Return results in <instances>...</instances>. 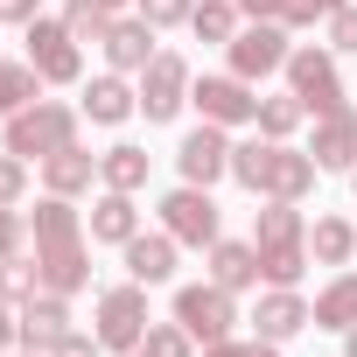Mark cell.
<instances>
[{"mask_svg": "<svg viewBox=\"0 0 357 357\" xmlns=\"http://www.w3.org/2000/svg\"><path fill=\"white\" fill-rule=\"evenodd\" d=\"M315 175H322V168H315V154H308V147H294V140H266V133H259V140H238V147H231V183H238V190H252L259 204H266V197L301 204V197L315 190Z\"/></svg>", "mask_w": 357, "mask_h": 357, "instance_id": "obj_1", "label": "cell"}, {"mask_svg": "<svg viewBox=\"0 0 357 357\" xmlns=\"http://www.w3.org/2000/svg\"><path fill=\"white\" fill-rule=\"evenodd\" d=\"M252 252H259V280H266V287H301V273L315 266V259H308L301 204L266 197V204L252 211Z\"/></svg>", "mask_w": 357, "mask_h": 357, "instance_id": "obj_2", "label": "cell"}, {"mask_svg": "<svg viewBox=\"0 0 357 357\" xmlns=\"http://www.w3.org/2000/svg\"><path fill=\"white\" fill-rule=\"evenodd\" d=\"M77 140V105H56V98H36L8 119V133H0V147L22 154V161H50L56 147Z\"/></svg>", "mask_w": 357, "mask_h": 357, "instance_id": "obj_3", "label": "cell"}, {"mask_svg": "<svg viewBox=\"0 0 357 357\" xmlns=\"http://www.w3.org/2000/svg\"><path fill=\"white\" fill-rule=\"evenodd\" d=\"M287 91L322 119V112H343L350 105V91H343V70H336V50H315V43H301L294 56H287Z\"/></svg>", "mask_w": 357, "mask_h": 357, "instance_id": "obj_4", "label": "cell"}, {"mask_svg": "<svg viewBox=\"0 0 357 357\" xmlns=\"http://www.w3.org/2000/svg\"><path fill=\"white\" fill-rule=\"evenodd\" d=\"M22 43H29V63H36L43 84H77V77H84V43H77L63 22L36 15V22L22 29Z\"/></svg>", "mask_w": 357, "mask_h": 357, "instance_id": "obj_5", "label": "cell"}, {"mask_svg": "<svg viewBox=\"0 0 357 357\" xmlns=\"http://www.w3.org/2000/svg\"><path fill=\"white\" fill-rule=\"evenodd\" d=\"M175 322H183L197 343H225V336L238 329V301H231V287H218V280L175 287Z\"/></svg>", "mask_w": 357, "mask_h": 357, "instance_id": "obj_6", "label": "cell"}, {"mask_svg": "<svg viewBox=\"0 0 357 357\" xmlns=\"http://www.w3.org/2000/svg\"><path fill=\"white\" fill-rule=\"evenodd\" d=\"M225 56H231V70H238L245 84H259V77L287 70V56H294V43H287V22H245V29L225 43Z\"/></svg>", "mask_w": 357, "mask_h": 357, "instance_id": "obj_7", "label": "cell"}, {"mask_svg": "<svg viewBox=\"0 0 357 357\" xmlns=\"http://www.w3.org/2000/svg\"><path fill=\"white\" fill-rule=\"evenodd\" d=\"M91 315H98V329H91V336H98L105 350H119V357H126V350H140V336H147V287H140V280L105 287Z\"/></svg>", "mask_w": 357, "mask_h": 357, "instance_id": "obj_8", "label": "cell"}, {"mask_svg": "<svg viewBox=\"0 0 357 357\" xmlns=\"http://www.w3.org/2000/svg\"><path fill=\"white\" fill-rule=\"evenodd\" d=\"M161 231L175 238V245H218L225 238V225H218V204H211V190H197V183H183V190H168L161 197Z\"/></svg>", "mask_w": 357, "mask_h": 357, "instance_id": "obj_9", "label": "cell"}, {"mask_svg": "<svg viewBox=\"0 0 357 357\" xmlns=\"http://www.w3.org/2000/svg\"><path fill=\"white\" fill-rule=\"evenodd\" d=\"M140 112H147V126H161V119H175L190 105V63L175 56V50H154V63L140 70Z\"/></svg>", "mask_w": 357, "mask_h": 357, "instance_id": "obj_10", "label": "cell"}, {"mask_svg": "<svg viewBox=\"0 0 357 357\" xmlns=\"http://www.w3.org/2000/svg\"><path fill=\"white\" fill-rule=\"evenodd\" d=\"M190 105H197L211 126H245V119H259V98H252V84H245L238 70L197 77V84H190Z\"/></svg>", "mask_w": 357, "mask_h": 357, "instance_id": "obj_11", "label": "cell"}, {"mask_svg": "<svg viewBox=\"0 0 357 357\" xmlns=\"http://www.w3.org/2000/svg\"><path fill=\"white\" fill-rule=\"evenodd\" d=\"M175 168H183V183H197V190H211L218 175H231V140H225V126H197V133H183V147H175Z\"/></svg>", "mask_w": 357, "mask_h": 357, "instance_id": "obj_12", "label": "cell"}, {"mask_svg": "<svg viewBox=\"0 0 357 357\" xmlns=\"http://www.w3.org/2000/svg\"><path fill=\"white\" fill-rule=\"evenodd\" d=\"M15 322H22V350H56V343L70 336V294L36 287V294L15 308Z\"/></svg>", "mask_w": 357, "mask_h": 357, "instance_id": "obj_13", "label": "cell"}, {"mask_svg": "<svg viewBox=\"0 0 357 357\" xmlns=\"http://www.w3.org/2000/svg\"><path fill=\"white\" fill-rule=\"evenodd\" d=\"M308 154H315L322 175H350V168H357V112H350V105H343V112H322Z\"/></svg>", "mask_w": 357, "mask_h": 357, "instance_id": "obj_14", "label": "cell"}, {"mask_svg": "<svg viewBox=\"0 0 357 357\" xmlns=\"http://www.w3.org/2000/svg\"><path fill=\"white\" fill-rule=\"evenodd\" d=\"M315 315H308V301L294 294V287H266L259 294V308H252V336H266V343H287V336H301Z\"/></svg>", "mask_w": 357, "mask_h": 357, "instance_id": "obj_15", "label": "cell"}, {"mask_svg": "<svg viewBox=\"0 0 357 357\" xmlns=\"http://www.w3.org/2000/svg\"><path fill=\"white\" fill-rule=\"evenodd\" d=\"M77 112H84L91 126H126V119L140 112V91H133L119 70H105V77H91V84H84V105H77Z\"/></svg>", "mask_w": 357, "mask_h": 357, "instance_id": "obj_16", "label": "cell"}, {"mask_svg": "<svg viewBox=\"0 0 357 357\" xmlns=\"http://www.w3.org/2000/svg\"><path fill=\"white\" fill-rule=\"evenodd\" d=\"M36 266H43V287H50V294H84V287H91V252H84V238H70V245H36Z\"/></svg>", "mask_w": 357, "mask_h": 357, "instance_id": "obj_17", "label": "cell"}, {"mask_svg": "<svg viewBox=\"0 0 357 357\" xmlns=\"http://www.w3.org/2000/svg\"><path fill=\"white\" fill-rule=\"evenodd\" d=\"M105 63L119 70V77H140L147 63H154V22H112V36H105Z\"/></svg>", "mask_w": 357, "mask_h": 357, "instance_id": "obj_18", "label": "cell"}, {"mask_svg": "<svg viewBox=\"0 0 357 357\" xmlns=\"http://www.w3.org/2000/svg\"><path fill=\"white\" fill-rule=\"evenodd\" d=\"M126 252V280H140V287H161V280H175V238L168 231H140V238H126L119 245Z\"/></svg>", "mask_w": 357, "mask_h": 357, "instance_id": "obj_19", "label": "cell"}, {"mask_svg": "<svg viewBox=\"0 0 357 357\" xmlns=\"http://www.w3.org/2000/svg\"><path fill=\"white\" fill-rule=\"evenodd\" d=\"M91 238H98V245H126V238H140L133 190H105V197L91 204Z\"/></svg>", "mask_w": 357, "mask_h": 357, "instance_id": "obj_20", "label": "cell"}, {"mask_svg": "<svg viewBox=\"0 0 357 357\" xmlns=\"http://www.w3.org/2000/svg\"><path fill=\"white\" fill-rule=\"evenodd\" d=\"M211 280L231 287V294L259 287V252H252V238H218V245H211Z\"/></svg>", "mask_w": 357, "mask_h": 357, "instance_id": "obj_21", "label": "cell"}, {"mask_svg": "<svg viewBox=\"0 0 357 357\" xmlns=\"http://www.w3.org/2000/svg\"><path fill=\"white\" fill-rule=\"evenodd\" d=\"M29 238H36V245H70V238H84V218L70 211V197L50 190V197L29 211Z\"/></svg>", "mask_w": 357, "mask_h": 357, "instance_id": "obj_22", "label": "cell"}, {"mask_svg": "<svg viewBox=\"0 0 357 357\" xmlns=\"http://www.w3.org/2000/svg\"><path fill=\"white\" fill-rule=\"evenodd\" d=\"M91 175H98V154H84L77 140L56 147V154L43 161V183H50L56 197H84V190H91Z\"/></svg>", "mask_w": 357, "mask_h": 357, "instance_id": "obj_23", "label": "cell"}, {"mask_svg": "<svg viewBox=\"0 0 357 357\" xmlns=\"http://www.w3.org/2000/svg\"><path fill=\"white\" fill-rule=\"evenodd\" d=\"M350 252H357V225H343V218H315L308 225V259L315 266H350Z\"/></svg>", "mask_w": 357, "mask_h": 357, "instance_id": "obj_24", "label": "cell"}, {"mask_svg": "<svg viewBox=\"0 0 357 357\" xmlns=\"http://www.w3.org/2000/svg\"><path fill=\"white\" fill-rule=\"evenodd\" d=\"M308 315H315V329H350V322H357V273H336V280L308 301Z\"/></svg>", "mask_w": 357, "mask_h": 357, "instance_id": "obj_25", "label": "cell"}, {"mask_svg": "<svg viewBox=\"0 0 357 357\" xmlns=\"http://www.w3.org/2000/svg\"><path fill=\"white\" fill-rule=\"evenodd\" d=\"M98 183L105 190H147V147H133V140L105 147L98 154Z\"/></svg>", "mask_w": 357, "mask_h": 357, "instance_id": "obj_26", "label": "cell"}, {"mask_svg": "<svg viewBox=\"0 0 357 357\" xmlns=\"http://www.w3.org/2000/svg\"><path fill=\"white\" fill-rule=\"evenodd\" d=\"M43 98V77H36V63L22 56V63H8L0 56V119H15L22 105H36Z\"/></svg>", "mask_w": 357, "mask_h": 357, "instance_id": "obj_27", "label": "cell"}, {"mask_svg": "<svg viewBox=\"0 0 357 357\" xmlns=\"http://www.w3.org/2000/svg\"><path fill=\"white\" fill-rule=\"evenodd\" d=\"M190 29H197V43H231L245 22H238V0H197L190 8Z\"/></svg>", "mask_w": 357, "mask_h": 357, "instance_id": "obj_28", "label": "cell"}, {"mask_svg": "<svg viewBox=\"0 0 357 357\" xmlns=\"http://www.w3.org/2000/svg\"><path fill=\"white\" fill-rule=\"evenodd\" d=\"M301 119H308V105H301L294 91H273V98H259V119H252V126H259L266 140H294Z\"/></svg>", "mask_w": 357, "mask_h": 357, "instance_id": "obj_29", "label": "cell"}, {"mask_svg": "<svg viewBox=\"0 0 357 357\" xmlns=\"http://www.w3.org/2000/svg\"><path fill=\"white\" fill-rule=\"evenodd\" d=\"M63 29L77 43H105L112 36V8H105V0H63Z\"/></svg>", "mask_w": 357, "mask_h": 357, "instance_id": "obj_30", "label": "cell"}, {"mask_svg": "<svg viewBox=\"0 0 357 357\" xmlns=\"http://www.w3.org/2000/svg\"><path fill=\"white\" fill-rule=\"evenodd\" d=\"M36 287H43V266H36V252H15V259H0V301H15V308H22Z\"/></svg>", "mask_w": 357, "mask_h": 357, "instance_id": "obj_31", "label": "cell"}, {"mask_svg": "<svg viewBox=\"0 0 357 357\" xmlns=\"http://www.w3.org/2000/svg\"><path fill=\"white\" fill-rule=\"evenodd\" d=\"M140 350H147V357H197V336H190L183 322L168 315V322H147V336H140Z\"/></svg>", "mask_w": 357, "mask_h": 357, "instance_id": "obj_32", "label": "cell"}, {"mask_svg": "<svg viewBox=\"0 0 357 357\" xmlns=\"http://www.w3.org/2000/svg\"><path fill=\"white\" fill-rule=\"evenodd\" d=\"M22 197H29V161H22V154H8V147H0V204L15 211Z\"/></svg>", "mask_w": 357, "mask_h": 357, "instance_id": "obj_33", "label": "cell"}, {"mask_svg": "<svg viewBox=\"0 0 357 357\" xmlns=\"http://www.w3.org/2000/svg\"><path fill=\"white\" fill-rule=\"evenodd\" d=\"M322 36H329L336 56H357V0H350V8H336V15L322 22Z\"/></svg>", "mask_w": 357, "mask_h": 357, "instance_id": "obj_34", "label": "cell"}, {"mask_svg": "<svg viewBox=\"0 0 357 357\" xmlns=\"http://www.w3.org/2000/svg\"><path fill=\"white\" fill-rule=\"evenodd\" d=\"M204 357H280V343H266V336H225V343H204Z\"/></svg>", "mask_w": 357, "mask_h": 357, "instance_id": "obj_35", "label": "cell"}, {"mask_svg": "<svg viewBox=\"0 0 357 357\" xmlns=\"http://www.w3.org/2000/svg\"><path fill=\"white\" fill-rule=\"evenodd\" d=\"M336 8H350V0H287L280 22H287V29H315V22H329Z\"/></svg>", "mask_w": 357, "mask_h": 357, "instance_id": "obj_36", "label": "cell"}, {"mask_svg": "<svg viewBox=\"0 0 357 357\" xmlns=\"http://www.w3.org/2000/svg\"><path fill=\"white\" fill-rule=\"evenodd\" d=\"M133 8H140V22L175 29V22H190V8H197V0H133Z\"/></svg>", "mask_w": 357, "mask_h": 357, "instance_id": "obj_37", "label": "cell"}, {"mask_svg": "<svg viewBox=\"0 0 357 357\" xmlns=\"http://www.w3.org/2000/svg\"><path fill=\"white\" fill-rule=\"evenodd\" d=\"M15 252H29V218L0 204V259H15Z\"/></svg>", "mask_w": 357, "mask_h": 357, "instance_id": "obj_38", "label": "cell"}, {"mask_svg": "<svg viewBox=\"0 0 357 357\" xmlns=\"http://www.w3.org/2000/svg\"><path fill=\"white\" fill-rule=\"evenodd\" d=\"M43 15V0H0V29H29Z\"/></svg>", "mask_w": 357, "mask_h": 357, "instance_id": "obj_39", "label": "cell"}, {"mask_svg": "<svg viewBox=\"0 0 357 357\" xmlns=\"http://www.w3.org/2000/svg\"><path fill=\"white\" fill-rule=\"evenodd\" d=\"M50 357H105V343H98V336H84V329H70V336H63Z\"/></svg>", "mask_w": 357, "mask_h": 357, "instance_id": "obj_40", "label": "cell"}, {"mask_svg": "<svg viewBox=\"0 0 357 357\" xmlns=\"http://www.w3.org/2000/svg\"><path fill=\"white\" fill-rule=\"evenodd\" d=\"M22 350V322H15V301H0V357Z\"/></svg>", "mask_w": 357, "mask_h": 357, "instance_id": "obj_41", "label": "cell"}, {"mask_svg": "<svg viewBox=\"0 0 357 357\" xmlns=\"http://www.w3.org/2000/svg\"><path fill=\"white\" fill-rule=\"evenodd\" d=\"M238 15H245V22H280L287 0H238Z\"/></svg>", "mask_w": 357, "mask_h": 357, "instance_id": "obj_42", "label": "cell"}, {"mask_svg": "<svg viewBox=\"0 0 357 357\" xmlns=\"http://www.w3.org/2000/svg\"><path fill=\"white\" fill-rule=\"evenodd\" d=\"M343 357H357V322H350V329H343Z\"/></svg>", "mask_w": 357, "mask_h": 357, "instance_id": "obj_43", "label": "cell"}, {"mask_svg": "<svg viewBox=\"0 0 357 357\" xmlns=\"http://www.w3.org/2000/svg\"><path fill=\"white\" fill-rule=\"evenodd\" d=\"M15 357H50V350H15Z\"/></svg>", "mask_w": 357, "mask_h": 357, "instance_id": "obj_44", "label": "cell"}, {"mask_svg": "<svg viewBox=\"0 0 357 357\" xmlns=\"http://www.w3.org/2000/svg\"><path fill=\"white\" fill-rule=\"evenodd\" d=\"M105 8H126V0H105Z\"/></svg>", "mask_w": 357, "mask_h": 357, "instance_id": "obj_45", "label": "cell"}, {"mask_svg": "<svg viewBox=\"0 0 357 357\" xmlns=\"http://www.w3.org/2000/svg\"><path fill=\"white\" fill-rule=\"evenodd\" d=\"M350 190H357V168H350Z\"/></svg>", "mask_w": 357, "mask_h": 357, "instance_id": "obj_46", "label": "cell"}, {"mask_svg": "<svg viewBox=\"0 0 357 357\" xmlns=\"http://www.w3.org/2000/svg\"><path fill=\"white\" fill-rule=\"evenodd\" d=\"M126 357H147V350H126Z\"/></svg>", "mask_w": 357, "mask_h": 357, "instance_id": "obj_47", "label": "cell"}]
</instances>
